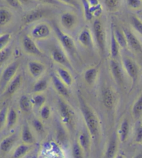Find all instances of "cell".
Returning <instances> with one entry per match:
<instances>
[{"label": "cell", "instance_id": "6da1fadb", "mask_svg": "<svg viewBox=\"0 0 142 158\" xmlns=\"http://www.w3.org/2000/svg\"><path fill=\"white\" fill-rule=\"evenodd\" d=\"M78 97L80 110L83 114L88 132L90 135L91 139L96 140L100 134V124H99L98 118L92 108L84 99L83 96L78 94Z\"/></svg>", "mask_w": 142, "mask_h": 158}, {"label": "cell", "instance_id": "7a4b0ae2", "mask_svg": "<svg viewBox=\"0 0 142 158\" xmlns=\"http://www.w3.org/2000/svg\"><path fill=\"white\" fill-rule=\"evenodd\" d=\"M58 110L60 117L63 125L69 131L75 127V113L73 108L62 98L58 99Z\"/></svg>", "mask_w": 142, "mask_h": 158}, {"label": "cell", "instance_id": "3957f363", "mask_svg": "<svg viewBox=\"0 0 142 158\" xmlns=\"http://www.w3.org/2000/svg\"><path fill=\"white\" fill-rule=\"evenodd\" d=\"M93 30L98 49L101 54H105L106 49V33L103 24L98 19H96L94 22Z\"/></svg>", "mask_w": 142, "mask_h": 158}, {"label": "cell", "instance_id": "277c9868", "mask_svg": "<svg viewBox=\"0 0 142 158\" xmlns=\"http://www.w3.org/2000/svg\"><path fill=\"white\" fill-rule=\"evenodd\" d=\"M55 32L57 38L61 42V46L65 52L72 56L76 55V53H77V49H76L75 42L73 38L67 33H64L58 27H55Z\"/></svg>", "mask_w": 142, "mask_h": 158}, {"label": "cell", "instance_id": "5b68a950", "mask_svg": "<svg viewBox=\"0 0 142 158\" xmlns=\"http://www.w3.org/2000/svg\"><path fill=\"white\" fill-rule=\"evenodd\" d=\"M19 62L15 60L6 67L3 71L1 79H0V86L1 88L5 89L9 82L15 77L16 73L19 67Z\"/></svg>", "mask_w": 142, "mask_h": 158}, {"label": "cell", "instance_id": "8992f818", "mask_svg": "<svg viewBox=\"0 0 142 158\" xmlns=\"http://www.w3.org/2000/svg\"><path fill=\"white\" fill-rule=\"evenodd\" d=\"M122 64L127 76L131 79L132 85H134L137 81L139 73H140L138 64L133 59L129 57H124L122 59Z\"/></svg>", "mask_w": 142, "mask_h": 158}, {"label": "cell", "instance_id": "52a82bcc", "mask_svg": "<svg viewBox=\"0 0 142 158\" xmlns=\"http://www.w3.org/2000/svg\"><path fill=\"white\" fill-rule=\"evenodd\" d=\"M22 44L23 50L27 54L39 56V57L44 56V53L37 46L36 42L33 41V38L31 36L28 35H24L23 38H22Z\"/></svg>", "mask_w": 142, "mask_h": 158}, {"label": "cell", "instance_id": "ba28073f", "mask_svg": "<svg viewBox=\"0 0 142 158\" xmlns=\"http://www.w3.org/2000/svg\"><path fill=\"white\" fill-rule=\"evenodd\" d=\"M52 34V28L45 22L36 24L31 30V36L36 40H45Z\"/></svg>", "mask_w": 142, "mask_h": 158}, {"label": "cell", "instance_id": "9c48e42d", "mask_svg": "<svg viewBox=\"0 0 142 158\" xmlns=\"http://www.w3.org/2000/svg\"><path fill=\"white\" fill-rule=\"evenodd\" d=\"M61 24L65 29L72 30L78 24L77 15L72 12L62 13L61 16Z\"/></svg>", "mask_w": 142, "mask_h": 158}, {"label": "cell", "instance_id": "30bf717a", "mask_svg": "<svg viewBox=\"0 0 142 158\" xmlns=\"http://www.w3.org/2000/svg\"><path fill=\"white\" fill-rule=\"evenodd\" d=\"M47 15V10L44 8H36L31 10L23 18V22L25 25L33 23L44 18Z\"/></svg>", "mask_w": 142, "mask_h": 158}, {"label": "cell", "instance_id": "8fae6325", "mask_svg": "<svg viewBox=\"0 0 142 158\" xmlns=\"http://www.w3.org/2000/svg\"><path fill=\"white\" fill-rule=\"evenodd\" d=\"M123 32L126 36L127 46L136 52H142V45L139 39L134 33L127 29H123Z\"/></svg>", "mask_w": 142, "mask_h": 158}, {"label": "cell", "instance_id": "7c38bea8", "mask_svg": "<svg viewBox=\"0 0 142 158\" xmlns=\"http://www.w3.org/2000/svg\"><path fill=\"white\" fill-rule=\"evenodd\" d=\"M28 69L31 77L39 79L46 71V66L40 62L32 60L28 62Z\"/></svg>", "mask_w": 142, "mask_h": 158}, {"label": "cell", "instance_id": "4fadbf2b", "mask_svg": "<svg viewBox=\"0 0 142 158\" xmlns=\"http://www.w3.org/2000/svg\"><path fill=\"white\" fill-rule=\"evenodd\" d=\"M51 55H52L53 60L56 62V63L65 67V68L66 67L67 68H72V64H71L69 58H68L66 53L62 50L59 49H53Z\"/></svg>", "mask_w": 142, "mask_h": 158}, {"label": "cell", "instance_id": "5bb4252c", "mask_svg": "<svg viewBox=\"0 0 142 158\" xmlns=\"http://www.w3.org/2000/svg\"><path fill=\"white\" fill-rule=\"evenodd\" d=\"M51 77H52L53 87H54L56 91L58 93L59 95H61V97L64 98H69L70 93L66 85L58 78L56 74H52Z\"/></svg>", "mask_w": 142, "mask_h": 158}, {"label": "cell", "instance_id": "9a60e30c", "mask_svg": "<svg viewBox=\"0 0 142 158\" xmlns=\"http://www.w3.org/2000/svg\"><path fill=\"white\" fill-rule=\"evenodd\" d=\"M110 67L114 80L121 85L123 83V74L120 64L116 60L111 59L110 61Z\"/></svg>", "mask_w": 142, "mask_h": 158}, {"label": "cell", "instance_id": "2e32d148", "mask_svg": "<svg viewBox=\"0 0 142 158\" xmlns=\"http://www.w3.org/2000/svg\"><path fill=\"white\" fill-rule=\"evenodd\" d=\"M22 83V77L20 74L15 75L12 80H11L9 83L7 85L6 87L4 95L5 96H12L15 92H18V90L21 87Z\"/></svg>", "mask_w": 142, "mask_h": 158}, {"label": "cell", "instance_id": "e0dca14e", "mask_svg": "<svg viewBox=\"0 0 142 158\" xmlns=\"http://www.w3.org/2000/svg\"><path fill=\"white\" fill-rule=\"evenodd\" d=\"M102 99L104 106L107 109H112L115 106L116 97L115 92L110 87H106L102 94Z\"/></svg>", "mask_w": 142, "mask_h": 158}, {"label": "cell", "instance_id": "ac0fdd59", "mask_svg": "<svg viewBox=\"0 0 142 158\" xmlns=\"http://www.w3.org/2000/svg\"><path fill=\"white\" fill-rule=\"evenodd\" d=\"M78 42H80L81 45L86 48H90L92 46L93 40L92 32L88 28H85L81 31L79 33L78 37Z\"/></svg>", "mask_w": 142, "mask_h": 158}, {"label": "cell", "instance_id": "d6986e66", "mask_svg": "<svg viewBox=\"0 0 142 158\" xmlns=\"http://www.w3.org/2000/svg\"><path fill=\"white\" fill-rule=\"evenodd\" d=\"M57 76L67 87H71L73 83V78L71 73L65 67H60L56 70Z\"/></svg>", "mask_w": 142, "mask_h": 158}, {"label": "cell", "instance_id": "ffe728a7", "mask_svg": "<svg viewBox=\"0 0 142 158\" xmlns=\"http://www.w3.org/2000/svg\"><path fill=\"white\" fill-rule=\"evenodd\" d=\"M98 76V68L96 67H90L85 70L84 73V80L87 85L92 86L95 84Z\"/></svg>", "mask_w": 142, "mask_h": 158}, {"label": "cell", "instance_id": "44dd1931", "mask_svg": "<svg viewBox=\"0 0 142 158\" xmlns=\"http://www.w3.org/2000/svg\"><path fill=\"white\" fill-rule=\"evenodd\" d=\"M21 138L23 143L26 144L32 145L35 142V138L28 123H24L22 126Z\"/></svg>", "mask_w": 142, "mask_h": 158}, {"label": "cell", "instance_id": "7402d4cb", "mask_svg": "<svg viewBox=\"0 0 142 158\" xmlns=\"http://www.w3.org/2000/svg\"><path fill=\"white\" fill-rule=\"evenodd\" d=\"M16 142V136L15 135H8L5 137L0 143V150L3 153H8L15 145Z\"/></svg>", "mask_w": 142, "mask_h": 158}, {"label": "cell", "instance_id": "603a6c76", "mask_svg": "<svg viewBox=\"0 0 142 158\" xmlns=\"http://www.w3.org/2000/svg\"><path fill=\"white\" fill-rule=\"evenodd\" d=\"M130 132V123L127 118L122 121L118 131V137L121 142H125L128 138Z\"/></svg>", "mask_w": 142, "mask_h": 158}, {"label": "cell", "instance_id": "cb8c5ba5", "mask_svg": "<svg viewBox=\"0 0 142 158\" xmlns=\"http://www.w3.org/2000/svg\"><path fill=\"white\" fill-rule=\"evenodd\" d=\"M91 137L89 132H83L79 135L78 141L79 144L83 148L85 153H87L90 151V146H91Z\"/></svg>", "mask_w": 142, "mask_h": 158}, {"label": "cell", "instance_id": "d4e9b609", "mask_svg": "<svg viewBox=\"0 0 142 158\" xmlns=\"http://www.w3.org/2000/svg\"><path fill=\"white\" fill-rule=\"evenodd\" d=\"M118 150L117 139L115 136H113L110 139L106 151V158H115Z\"/></svg>", "mask_w": 142, "mask_h": 158}, {"label": "cell", "instance_id": "484cf974", "mask_svg": "<svg viewBox=\"0 0 142 158\" xmlns=\"http://www.w3.org/2000/svg\"><path fill=\"white\" fill-rule=\"evenodd\" d=\"M18 120V115L15 110L10 108H8L6 116V126L8 130H10L15 126Z\"/></svg>", "mask_w": 142, "mask_h": 158}, {"label": "cell", "instance_id": "4316f807", "mask_svg": "<svg viewBox=\"0 0 142 158\" xmlns=\"http://www.w3.org/2000/svg\"><path fill=\"white\" fill-rule=\"evenodd\" d=\"M13 15L11 11L6 8H0V27L6 26L12 21Z\"/></svg>", "mask_w": 142, "mask_h": 158}, {"label": "cell", "instance_id": "83f0119b", "mask_svg": "<svg viewBox=\"0 0 142 158\" xmlns=\"http://www.w3.org/2000/svg\"><path fill=\"white\" fill-rule=\"evenodd\" d=\"M132 114L136 120L142 118V94L135 101L132 108Z\"/></svg>", "mask_w": 142, "mask_h": 158}, {"label": "cell", "instance_id": "f1b7e54d", "mask_svg": "<svg viewBox=\"0 0 142 158\" xmlns=\"http://www.w3.org/2000/svg\"><path fill=\"white\" fill-rule=\"evenodd\" d=\"M49 86V83L47 78H42L38 79L33 87V92L36 94H41L46 91Z\"/></svg>", "mask_w": 142, "mask_h": 158}, {"label": "cell", "instance_id": "f546056e", "mask_svg": "<svg viewBox=\"0 0 142 158\" xmlns=\"http://www.w3.org/2000/svg\"><path fill=\"white\" fill-rule=\"evenodd\" d=\"M112 30H113V33H114V35H115L116 40L118 42L120 48H123V49L126 48L127 47V41H126V36H125V34L123 32V31L119 29V28H115V27L112 28Z\"/></svg>", "mask_w": 142, "mask_h": 158}, {"label": "cell", "instance_id": "4dcf8cb0", "mask_svg": "<svg viewBox=\"0 0 142 158\" xmlns=\"http://www.w3.org/2000/svg\"><path fill=\"white\" fill-rule=\"evenodd\" d=\"M19 107L21 110L23 112H25V113H28V112H31V110H32L33 106L29 97H27V95L21 96L19 99Z\"/></svg>", "mask_w": 142, "mask_h": 158}, {"label": "cell", "instance_id": "1f68e13d", "mask_svg": "<svg viewBox=\"0 0 142 158\" xmlns=\"http://www.w3.org/2000/svg\"><path fill=\"white\" fill-rule=\"evenodd\" d=\"M119 51H120V47H119L118 42L116 40L113 30L112 29L111 40H110V56H111L112 59L116 60V58L119 57Z\"/></svg>", "mask_w": 142, "mask_h": 158}, {"label": "cell", "instance_id": "d6a6232c", "mask_svg": "<svg viewBox=\"0 0 142 158\" xmlns=\"http://www.w3.org/2000/svg\"><path fill=\"white\" fill-rule=\"evenodd\" d=\"M31 145L26 144V143H22L18 146L14 151L13 157L14 158H22L30 151Z\"/></svg>", "mask_w": 142, "mask_h": 158}, {"label": "cell", "instance_id": "836d02e7", "mask_svg": "<svg viewBox=\"0 0 142 158\" xmlns=\"http://www.w3.org/2000/svg\"><path fill=\"white\" fill-rule=\"evenodd\" d=\"M46 101L47 98L42 93H41V94H36L31 98V101L33 107H35V108L39 110L44 105H45Z\"/></svg>", "mask_w": 142, "mask_h": 158}, {"label": "cell", "instance_id": "e575fe53", "mask_svg": "<svg viewBox=\"0 0 142 158\" xmlns=\"http://www.w3.org/2000/svg\"><path fill=\"white\" fill-rule=\"evenodd\" d=\"M84 151L78 142H76L72 146L73 158H83Z\"/></svg>", "mask_w": 142, "mask_h": 158}, {"label": "cell", "instance_id": "d590c367", "mask_svg": "<svg viewBox=\"0 0 142 158\" xmlns=\"http://www.w3.org/2000/svg\"><path fill=\"white\" fill-rule=\"evenodd\" d=\"M130 22L132 27L134 28L136 31L138 32L142 35V21L135 15H132L130 18Z\"/></svg>", "mask_w": 142, "mask_h": 158}, {"label": "cell", "instance_id": "8d00e7d4", "mask_svg": "<svg viewBox=\"0 0 142 158\" xmlns=\"http://www.w3.org/2000/svg\"><path fill=\"white\" fill-rule=\"evenodd\" d=\"M10 40L11 34L9 33H5L0 35V51L8 47Z\"/></svg>", "mask_w": 142, "mask_h": 158}, {"label": "cell", "instance_id": "74e56055", "mask_svg": "<svg viewBox=\"0 0 142 158\" xmlns=\"http://www.w3.org/2000/svg\"><path fill=\"white\" fill-rule=\"evenodd\" d=\"M8 107L3 106L0 108V131L4 128L6 124V116L8 112Z\"/></svg>", "mask_w": 142, "mask_h": 158}, {"label": "cell", "instance_id": "f35d334b", "mask_svg": "<svg viewBox=\"0 0 142 158\" xmlns=\"http://www.w3.org/2000/svg\"><path fill=\"white\" fill-rule=\"evenodd\" d=\"M81 1L83 7L85 18L87 21H91L93 19V17L90 13V5L89 2L87 0H81Z\"/></svg>", "mask_w": 142, "mask_h": 158}, {"label": "cell", "instance_id": "ab89813d", "mask_svg": "<svg viewBox=\"0 0 142 158\" xmlns=\"http://www.w3.org/2000/svg\"><path fill=\"white\" fill-rule=\"evenodd\" d=\"M52 114V110L49 106L44 105L42 108L40 109V115L42 119L43 120H48L51 117Z\"/></svg>", "mask_w": 142, "mask_h": 158}, {"label": "cell", "instance_id": "60d3db41", "mask_svg": "<svg viewBox=\"0 0 142 158\" xmlns=\"http://www.w3.org/2000/svg\"><path fill=\"white\" fill-rule=\"evenodd\" d=\"M12 53V49L9 47H6L4 49L0 51V64L6 61Z\"/></svg>", "mask_w": 142, "mask_h": 158}, {"label": "cell", "instance_id": "b9f144b4", "mask_svg": "<svg viewBox=\"0 0 142 158\" xmlns=\"http://www.w3.org/2000/svg\"><path fill=\"white\" fill-rule=\"evenodd\" d=\"M120 2L121 0H104L106 6L112 11H115L118 9Z\"/></svg>", "mask_w": 142, "mask_h": 158}, {"label": "cell", "instance_id": "7bdbcfd3", "mask_svg": "<svg viewBox=\"0 0 142 158\" xmlns=\"http://www.w3.org/2000/svg\"><path fill=\"white\" fill-rule=\"evenodd\" d=\"M90 13L93 18H98L103 13V7L101 4L96 6H90Z\"/></svg>", "mask_w": 142, "mask_h": 158}, {"label": "cell", "instance_id": "ee69618b", "mask_svg": "<svg viewBox=\"0 0 142 158\" xmlns=\"http://www.w3.org/2000/svg\"><path fill=\"white\" fill-rule=\"evenodd\" d=\"M127 6L132 10H140L142 7V0H126Z\"/></svg>", "mask_w": 142, "mask_h": 158}, {"label": "cell", "instance_id": "f6af8a7d", "mask_svg": "<svg viewBox=\"0 0 142 158\" xmlns=\"http://www.w3.org/2000/svg\"><path fill=\"white\" fill-rule=\"evenodd\" d=\"M32 123L33 128L36 130V132H38V133H42V132H43L44 126L40 120L38 119V118H35V119L33 121Z\"/></svg>", "mask_w": 142, "mask_h": 158}, {"label": "cell", "instance_id": "bcb514c9", "mask_svg": "<svg viewBox=\"0 0 142 158\" xmlns=\"http://www.w3.org/2000/svg\"><path fill=\"white\" fill-rule=\"evenodd\" d=\"M135 140L137 143H142V125L139 126L136 130Z\"/></svg>", "mask_w": 142, "mask_h": 158}, {"label": "cell", "instance_id": "7dc6e473", "mask_svg": "<svg viewBox=\"0 0 142 158\" xmlns=\"http://www.w3.org/2000/svg\"><path fill=\"white\" fill-rule=\"evenodd\" d=\"M58 1L61 2L62 4H66L67 5L72 6L78 8V9L80 8V4H79L77 0H58Z\"/></svg>", "mask_w": 142, "mask_h": 158}, {"label": "cell", "instance_id": "c3c4849f", "mask_svg": "<svg viewBox=\"0 0 142 158\" xmlns=\"http://www.w3.org/2000/svg\"><path fill=\"white\" fill-rule=\"evenodd\" d=\"M7 4L10 6L13 7L14 8H19L21 7V4L18 0H6Z\"/></svg>", "mask_w": 142, "mask_h": 158}, {"label": "cell", "instance_id": "681fc988", "mask_svg": "<svg viewBox=\"0 0 142 158\" xmlns=\"http://www.w3.org/2000/svg\"><path fill=\"white\" fill-rule=\"evenodd\" d=\"M38 1L44 3V4L55 6H59L62 4L61 2L58 1V0H38Z\"/></svg>", "mask_w": 142, "mask_h": 158}, {"label": "cell", "instance_id": "f907efd6", "mask_svg": "<svg viewBox=\"0 0 142 158\" xmlns=\"http://www.w3.org/2000/svg\"><path fill=\"white\" fill-rule=\"evenodd\" d=\"M90 6H96L99 4L98 0H87Z\"/></svg>", "mask_w": 142, "mask_h": 158}, {"label": "cell", "instance_id": "816d5d0a", "mask_svg": "<svg viewBox=\"0 0 142 158\" xmlns=\"http://www.w3.org/2000/svg\"><path fill=\"white\" fill-rule=\"evenodd\" d=\"M18 1L20 2L21 4H27V3H28V2H29V0H18Z\"/></svg>", "mask_w": 142, "mask_h": 158}, {"label": "cell", "instance_id": "f5cc1de1", "mask_svg": "<svg viewBox=\"0 0 142 158\" xmlns=\"http://www.w3.org/2000/svg\"><path fill=\"white\" fill-rule=\"evenodd\" d=\"M134 158H142V152L141 153H140L139 154H137Z\"/></svg>", "mask_w": 142, "mask_h": 158}, {"label": "cell", "instance_id": "db71d44e", "mask_svg": "<svg viewBox=\"0 0 142 158\" xmlns=\"http://www.w3.org/2000/svg\"><path fill=\"white\" fill-rule=\"evenodd\" d=\"M115 158H125L123 156H122L121 154H119V155H116V156L115 157Z\"/></svg>", "mask_w": 142, "mask_h": 158}]
</instances>
